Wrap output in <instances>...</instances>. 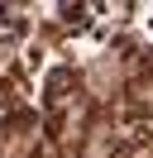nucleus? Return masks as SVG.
Returning a JSON list of instances; mask_svg holds the SVG:
<instances>
[{
  "label": "nucleus",
  "instance_id": "nucleus-5",
  "mask_svg": "<svg viewBox=\"0 0 153 158\" xmlns=\"http://www.w3.org/2000/svg\"><path fill=\"white\" fill-rule=\"evenodd\" d=\"M10 101H14V96H10V81L0 77V106H10Z\"/></svg>",
  "mask_w": 153,
  "mask_h": 158
},
{
  "label": "nucleus",
  "instance_id": "nucleus-4",
  "mask_svg": "<svg viewBox=\"0 0 153 158\" xmlns=\"http://www.w3.org/2000/svg\"><path fill=\"white\" fill-rule=\"evenodd\" d=\"M134 153H139V148H134L129 139H120V144H115V148H110V153H105V158H134Z\"/></svg>",
  "mask_w": 153,
  "mask_h": 158
},
{
  "label": "nucleus",
  "instance_id": "nucleus-2",
  "mask_svg": "<svg viewBox=\"0 0 153 158\" xmlns=\"http://www.w3.org/2000/svg\"><path fill=\"white\" fill-rule=\"evenodd\" d=\"M67 81H76V77H72V67H57L53 77H48V101H53V106H57V101H62V91H67Z\"/></svg>",
  "mask_w": 153,
  "mask_h": 158
},
{
  "label": "nucleus",
  "instance_id": "nucleus-1",
  "mask_svg": "<svg viewBox=\"0 0 153 158\" xmlns=\"http://www.w3.org/2000/svg\"><path fill=\"white\" fill-rule=\"evenodd\" d=\"M124 120H129L134 129H148L153 125V115H148V106H143V101H124V110H120Z\"/></svg>",
  "mask_w": 153,
  "mask_h": 158
},
{
  "label": "nucleus",
  "instance_id": "nucleus-6",
  "mask_svg": "<svg viewBox=\"0 0 153 158\" xmlns=\"http://www.w3.org/2000/svg\"><path fill=\"white\" fill-rule=\"evenodd\" d=\"M0 158H5V153H0Z\"/></svg>",
  "mask_w": 153,
  "mask_h": 158
},
{
  "label": "nucleus",
  "instance_id": "nucleus-3",
  "mask_svg": "<svg viewBox=\"0 0 153 158\" xmlns=\"http://www.w3.org/2000/svg\"><path fill=\"white\" fill-rule=\"evenodd\" d=\"M29 125H34V110H10L5 125H0V134H19V129H29Z\"/></svg>",
  "mask_w": 153,
  "mask_h": 158
}]
</instances>
